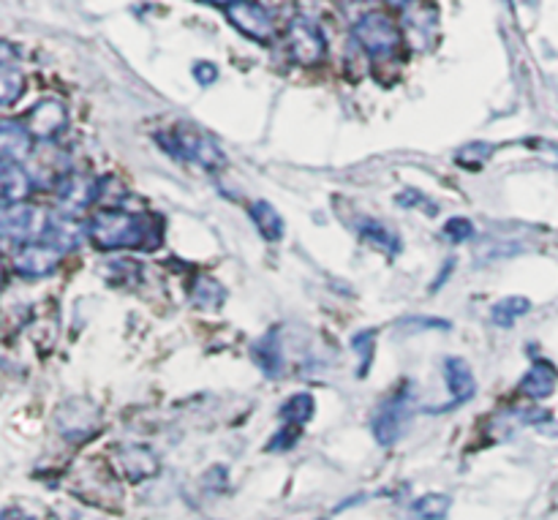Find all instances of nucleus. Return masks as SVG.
Returning a JSON list of instances; mask_svg holds the SVG:
<instances>
[{
	"label": "nucleus",
	"instance_id": "11",
	"mask_svg": "<svg viewBox=\"0 0 558 520\" xmlns=\"http://www.w3.org/2000/svg\"><path fill=\"white\" fill-rule=\"evenodd\" d=\"M87 238H90V232H87V227L82 223V218L54 213V216H49L47 232H44L41 240L52 245V249H58L60 254H71V251L80 249Z\"/></svg>",
	"mask_w": 558,
	"mask_h": 520
},
{
	"label": "nucleus",
	"instance_id": "8",
	"mask_svg": "<svg viewBox=\"0 0 558 520\" xmlns=\"http://www.w3.org/2000/svg\"><path fill=\"white\" fill-rule=\"evenodd\" d=\"M60 251L52 249L49 243L38 240V243H27L20 245V251L14 254L11 265H14L16 276L22 278H44L52 276L60 265Z\"/></svg>",
	"mask_w": 558,
	"mask_h": 520
},
{
	"label": "nucleus",
	"instance_id": "3",
	"mask_svg": "<svg viewBox=\"0 0 558 520\" xmlns=\"http://www.w3.org/2000/svg\"><path fill=\"white\" fill-rule=\"evenodd\" d=\"M158 142L167 147L169 156H178L183 161L199 164L202 169H221L227 164V156H223L221 147L210 140V136L199 134L196 129H189V125H180V129L169 131L167 134H158Z\"/></svg>",
	"mask_w": 558,
	"mask_h": 520
},
{
	"label": "nucleus",
	"instance_id": "23",
	"mask_svg": "<svg viewBox=\"0 0 558 520\" xmlns=\"http://www.w3.org/2000/svg\"><path fill=\"white\" fill-rule=\"evenodd\" d=\"M529 311H532V300L529 298H505L494 305L490 319L499 327H512L521 316H526Z\"/></svg>",
	"mask_w": 558,
	"mask_h": 520
},
{
	"label": "nucleus",
	"instance_id": "19",
	"mask_svg": "<svg viewBox=\"0 0 558 520\" xmlns=\"http://www.w3.org/2000/svg\"><path fill=\"white\" fill-rule=\"evenodd\" d=\"M25 93V74L22 69H16L14 58H11V47L3 44V69H0V101L3 107H11L16 98Z\"/></svg>",
	"mask_w": 558,
	"mask_h": 520
},
{
	"label": "nucleus",
	"instance_id": "25",
	"mask_svg": "<svg viewBox=\"0 0 558 520\" xmlns=\"http://www.w3.org/2000/svg\"><path fill=\"white\" fill-rule=\"evenodd\" d=\"M374 343H376V332L363 330L352 338V349L360 354V376L368 374L371 363H374Z\"/></svg>",
	"mask_w": 558,
	"mask_h": 520
},
{
	"label": "nucleus",
	"instance_id": "17",
	"mask_svg": "<svg viewBox=\"0 0 558 520\" xmlns=\"http://www.w3.org/2000/svg\"><path fill=\"white\" fill-rule=\"evenodd\" d=\"M248 216H251V221H254V227L259 229L262 238L267 240V243H278V240H283L287 223H283L281 213H278L276 207L270 205V202H265V199L251 202Z\"/></svg>",
	"mask_w": 558,
	"mask_h": 520
},
{
	"label": "nucleus",
	"instance_id": "18",
	"mask_svg": "<svg viewBox=\"0 0 558 520\" xmlns=\"http://www.w3.org/2000/svg\"><path fill=\"white\" fill-rule=\"evenodd\" d=\"M556 385H558L556 368L550 363H545V360H539V363H534L532 368L526 371V376L521 379V392L523 396L534 398V401H539V398L554 396Z\"/></svg>",
	"mask_w": 558,
	"mask_h": 520
},
{
	"label": "nucleus",
	"instance_id": "13",
	"mask_svg": "<svg viewBox=\"0 0 558 520\" xmlns=\"http://www.w3.org/2000/svg\"><path fill=\"white\" fill-rule=\"evenodd\" d=\"M445 382H447V390H450V403L445 409L452 407H461V403L472 401L474 392H477V382H474L472 368L463 358H450L445 363Z\"/></svg>",
	"mask_w": 558,
	"mask_h": 520
},
{
	"label": "nucleus",
	"instance_id": "10",
	"mask_svg": "<svg viewBox=\"0 0 558 520\" xmlns=\"http://www.w3.org/2000/svg\"><path fill=\"white\" fill-rule=\"evenodd\" d=\"M409 392H398L396 398L379 407L374 423H371V431H374V439L379 442L381 447L396 445L398 436L403 434V425L409 420Z\"/></svg>",
	"mask_w": 558,
	"mask_h": 520
},
{
	"label": "nucleus",
	"instance_id": "16",
	"mask_svg": "<svg viewBox=\"0 0 558 520\" xmlns=\"http://www.w3.org/2000/svg\"><path fill=\"white\" fill-rule=\"evenodd\" d=\"M0 185H3V205H20V202H25L33 191L31 172H27L22 164L3 161V169H0Z\"/></svg>",
	"mask_w": 558,
	"mask_h": 520
},
{
	"label": "nucleus",
	"instance_id": "4",
	"mask_svg": "<svg viewBox=\"0 0 558 520\" xmlns=\"http://www.w3.org/2000/svg\"><path fill=\"white\" fill-rule=\"evenodd\" d=\"M283 41H287V52L292 58V63L311 69V65L325 63L327 58V36L319 25H316L311 16L294 14L287 22V31H283Z\"/></svg>",
	"mask_w": 558,
	"mask_h": 520
},
{
	"label": "nucleus",
	"instance_id": "15",
	"mask_svg": "<svg viewBox=\"0 0 558 520\" xmlns=\"http://www.w3.org/2000/svg\"><path fill=\"white\" fill-rule=\"evenodd\" d=\"M254 354V363L265 371L267 376H281L283 374V347H281V330L272 327L267 330L259 341L251 349Z\"/></svg>",
	"mask_w": 558,
	"mask_h": 520
},
{
	"label": "nucleus",
	"instance_id": "12",
	"mask_svg": "<svg viewBox=\"0 0 558 520\" xmlns=\"http://www.w3.org/2000/svg\"><path fill=\"white\" fill-rule=\"evenodd\" d=\"M118 469L131 483H142L158 472V458L147 445H125L118 450Z\"/></svg>",
	"mask_w": 558,
	"mask_h": 520
},
{
	"label": "nucleus",
	"instance_id": "29",
	"mask_svg": "<svg viewBox=\"0 0 558 520\" xmlns=\"http://www.w3.org/2000/svg\"><path fill=\"white\" fill-rule=\"evenodd\" d=\"M0 520H31V518H27L22 510H14V507H9V510L3 512V518H0Z\"/></svg>",
	"mask_w": 558,
	"mask_h": 520
},
{
	"label": "nucleus",
	"instance_id": "1",
	"mask_svg": "<svg viewBox=\"0 0 558 520\" xmlns=\"http://www.w3.org/2000/svg\"><path fill=\"white\" fill-rule=\"evenodd\" d=\"M93 245L101 251L120 249H145L153 251L161 243L163 223L161 218L147 216V213H125V210H98L87 223Z\"/></svg>",
	"mask_w": 558,
	"mask_h": 520
},
{
	"label": "nucleus",
	"instance_id": "7",
	"mask_svg": "<svg viewBox=\"0 0 558 520\" xmlns=\"http://www.w3.org/2000/svg\"><path fill=\"white\" fill-rule=\"evenodd\" d=\"M22 123L31 131L33 140L52 142L58 140L65 131V125H69V112H65V104L60 101V98H44V101H38L36 107L25 114Z\"/></svg>",
	"mask_w": 558,
	"mask_h": 520
},
{
	"label": "nucleus",
	"instance_id": "6",
	"mask_svg": "<svg viewBox=\"0 0 558 520\" xmlns=\"http://www.w3.org/2000/svg\"><path fill=\"white\" fill-rule=\"evenodd\" d=\"M49 216L41 207L31 205V202H20V205H3V234L9 243H38L47 232Z\"/></svg>",
	"mask_w": 558,
	"mask_h": 520
},
{
	"label": "nucleus",
	"instance_id": "21",
	"mask_svg": "<svg viewBox=\"0 0 558 520\" xmlns=\"http://www.w3.org/2000/svg\"><path fill=\"white\" fill-rule=\"evenodd\" d=\"M227 300V292H223L221 283L216 278H196L194 289H191V303L196 309H205V311H218Z\"/></svg>",
	"mask_w": 558,
	"mask_h": 520
},
{
	"label": "nucleus",
	"instance_id": "27",
	"mask_svg": "<svg viewBox=\"0 0 558 520\" xmlns=\"http://www.w3.org/2000/svg\"><path fill=\"white\" fill-rule=\"evenodd\" d=\"M298 439H300V428H298V425H287V428H283V431H278V436L270 442V445H267V450H272V452H276V450H289V447H292Z\"/></svg>",
	"mask_w": 558,
	"mask_h": 520
},
{
	"label": "nucleus",
	"instance_id": "20",
	"mask_svg": "<svg viewBox=\"0 0 558 520\" xmlns=\"http://www.w3.org/2000/svg\"><path fill=\"white\" fill-rule=\"evenodd\" d=\"M360 238L365 240L368 245H374L376 251H381V254H398V249H401V240H398V234L392 232L387 223L381 221H363L360 223Z\"/></svg>",
	"mask_w": 558,
	"mask_h": 520
},
{
	"label": "nucleus",
	"instance_id": "14",
	"mask_svg": "<svg viewBox=\"0 0 558 520\" xmlns=\"http://www.w3.org/2000/svg\"><path fill=\"white\" fill-rule=\"evenodd\" d=\"M0 153L3 161L22 164L33 153V136L22 120H3L0 123Z\"/></svg>",
	"mask_w": 558,
	"mask_h": 520
},
{
	"label": "nucleus",
	"instance_id": "5",
	"mask_svg": "<svg viewBox=\"0 0 558 520\" xmlns=\"http://www.w3.org/2000/svg\"><path fill=\"white\" fill-rule=\"evenodd\" d=\"M223 11H227V20L251 41L270 44L278 36L276 16L262 0H238Z\"/></svg>",
	"mask_w": 558,
	"mask_h": 520
},
{
	"label": "nucleus",
	"instance_id": "26",
	"mask_svg": "<svg viewBox=\"0 0 558 520\" xmlns=\"http://www.w3.org/2000/svg\"><path fill=\"white\" fill-rule=\"evenodd\" d=\"M445 238L450 240V243H466V240L474 238V223L463 216L450 218V221L445 223Z\"/></svg>",
	"mask_w": 558,
	"mask_h": 520
},
{
	"label": "nucleus",
	"instance_id": "2",
	"mask_svg": "<svg viewBox=\"0 0 558 520\" xmlns=\"http://www.w3.org/2000/svg\"><path fill=\"white\" fill-rule=\"evenodd\" d=\"M352 38L368 58L387 60L403 47V31L387 11H365L352 25Z\"/></svg>",
	"mask_w": 558,
	"mask_h": 520
},
{
	"label": "nucleus",
	"instance_id": "22",
	"mask_svg": "<svg viewBox=\"0 0 558 520\" xmlns=\"http://www.w3.org/2000/svg\"><path fill=\"white\" fill-rule=\"evenodd\" d=\"M314 412H316L314 396H311V392H298V396H292L281 407V420L287 425H298V428H303V425L314 418Z\"/></svg>",
	"mask_w": 558,
	"mask_h": 520
},
{
	"label": "nucleus",
	"instance_id": "24",
	"mask_svg": "<svg viewBox=\"0 0 558 520\" xmlns=\"http://www.w3.org/2000/svg\"><path fill=\"white\" fill-rule=\"evenodd\" d=\"M452 510V499L445 494H425L412 505V516L420 520H445Z\"/></svg>",
	"mask_w": 558,
	"mask_h": 520
},
{
	"label": "nucleus",
	"instance_id": "30",
	"mask_svg": "<svg viewBox=\"0 0 558 520\" xmlns=\"http://www.w3.org/2000/svg\"><path fill=\"white\" fill-rule=\"evenodd\" d=\"M202 3H210V5H221V9H229V5L238 3V0H202Z\"/></svg>",
	"mask_w": 558,
	"mask_h": 520
},
{
	"label": "nucleus",
	"instance_id": "28",
	"mask_svg": "<svg viewBox=\"0 0 558 520\" xmlns=\"http://www.w3.org/2000/svg\"><path fill=\"white\" fill-rule=\"evenodd\" d=\"M191 74H194V80L199 82L202 87L213 85V82L218 80V69L210 63V60H199V63H194V69H191Z\"/></svg>",
	"mask_w": 558,
	"mask_h": 520
},
{
	"label": "nucleus",
	"instance_id": "9",
	"mask_svg": "<svg viewBox=\"0 0 558 520\" xmlns=\"http://www.w3.org/2000/svg\"><path fill=\"white\" fill-rule=\"evenodd\" d=\"M98 199V183L87 174H63L58 185V207L65 216L80 218Z\"/></svg>",
	"mask_w": 558,
	"mask_h": 520
}]
</instances>
